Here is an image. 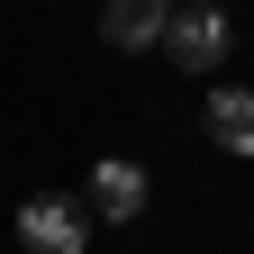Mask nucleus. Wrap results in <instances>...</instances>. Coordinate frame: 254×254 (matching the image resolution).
I'll use <instances>...</instances> for the list:
<instances>
[{"label": "nucleus", "mask_w": 254, "mask_h": 254, "mask_svg": "<svg viewBox=\"0 0 254 254\" xmlns=\"http://www.w3.org/2000/svg\"><path fill=\"white\" fill-rule=\"evenodd\" d=\"M18 245L27 254H82L91 245V200H55V190L27 200L18 209Z\"/></svg>", "instance_id": "1"}, {"label": "nucleus", "mask_w": 254, "mask_h": 254, "mask_svg": "<svg viewBox=\"0 0 254 254\" xmlns=\"http://www.w3.org/2000/svg\"><path fill=\"white\" fill-rule=\"evenodd\" d=\"M164 55H173V73H218V64H227V18L218 9H173Z\"/></svg>", "instance_id": "2"}, {"label": "nucleus", "mask_w": 254, "mask_h": 254, "mask_svg": "<svg viewBox=\"0 0 254 254\" xmlns=\"http://www.w3.org/2000/svg\"><path fill=\"white\" fill-rule=\"evenodd\" d=\"M164 27H173V0H100V37H109L118 55L164 46Z\"/></svg>", "instance_id": "3"}, {"label": "nucleus", "mask_w": 254, "mask_h": 254, "mask_svg": "<svg viewBox=\"0 0 254 254\" xmlns=\"http://www.w3.org/2000/svg\"><path fill=\"white\" fill-rule=\"evenodd\" d=\"M145 164H127V154H109V164H91V218H118V227H127V218H136L145 209Z\"/></svg>", "instance_id": "4"}, {"label": "nucleus", "mask_w": 254, "mask_h": 254, "mask_svg": "<svg viewBox=\"0 0 254 254\" xmlns=\"http://www.w3.org/2000/svg\"><path fill=\"white\" fill-rule=\"evenodd\" d=\"M209 145L218 154H254V91H209Z\"/></svg>", "instance_id": "5"}, {"label": "nucleus", "mask_w": 254, "mask_h": 254, "mask_svg": "<svg viewBox=\"0 0 254 254\" xmlns=\"http://www.w3.org/2000/svg\"><path fill=\"white\" fill-rule=\"evenodd\" d=\"M173 9H218V0H173Z\"/></svg>", "instance_id": "6"}]
</instances>
